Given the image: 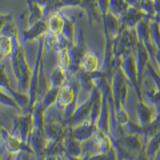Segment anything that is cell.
Wrapping results in <instances>:
<instances>
[{
  "label": "cell",
  "mask_w": 160,
  "mask_h": 160,
  "mask_svg": "<svg viewBox=\"0 0 160 160\" xmlns=\"http://www.w3.org/2000/svg\"><path fill=\"white\" fill-rule=\"evenodd\" d=\"M139 39L135 28H127L122 24L119 33L113 39V60L119 62L123 56L136 52Z\"/></svg>",
  "instance_id": "cell-1"
},
{
  "label": "cell",
  "mask_w": 160,
  "mask_h": 160,
  "mask_svg": "<svg viewBox=\"0 0 160 160\" xmlns=\"http://www.w3.org/2000/svg\"><path fill=\"white\" fill-rule=\"evenodd\" d=\"M44 52H46V42L44 38L39 39V48L36 52V59H35V64L32 67V75L31 80H29L28 86V98H29V107L28 112H32L35 104L39 100V86H40V73L44 67Z\"/></svg>",
  "instance_id": "cell-2"
},
{
  "label": "cell",
  "mask_w": 160,
  "mask_h": 160,
  "mask_svg": "<svg viewBox=\"0 0 160 160\" xmlns=\"http://www.w3.org/2000/svg\"><path fill=\"white\" fill-rule=\"evenodd\" d=\"M111 84H112V98H113V103H115V109H116V112H118L126 106L127 98H128V91H129V87H131L129 86V82L126 78V75L123 73L122 68H120V64L113 73Z\"/></svg>",
  "instance_id": "cell-3"
},
{
  "label": "cell",
  "mask_w": 160,
  "mask_h": 160,
  "mask_svg": "<svg viewBox=\"0 0 160 160\" xmlns=\"http://www.w3.org/2000/svg\"><path fill=\"white\" fill-rule=\"evenodd\" d=\"M0 89L8 93L9 96H12L16 103L19 104L22 112H28V107H29V98L27 92H22V91H16L11 84L8 75L6 72V66L3 63H0Z\"/></svg>",
  "instance_id": "cell-4"
},
{
  "label": "cell",
  "mask_w": 160,
  "mask_h": 160,
  "mask_svg": "<svg viewBox=\"0 0 160 160\" xmlns=\"http://www.w3.org/2000/svg\"><path fill=\"white\" fill-rule=\"evenodd\" d=\"M86 51V36H84L83 29H80L79 33L76 32V43L68 47L69 59H71V66H69V69L67 72L68 76H75L82 69V59Z\"/></svg>",
  "instance_id": "cell-5"
},
{
  "label": "cell",
  "mask_w": 160,
  "mask_h": 160,
  "mask_svg": "<svg viewBox=\"0 0 160 160\" xmlns=\"http://www.w3.org/2000/svg\"><path fill=\"white\" fill-rule=\"evenodd\" d=\"M120 68H122L123 73L126 75L127 80L129 82V86L133 88V91L136 92V96L139 99V102L143 100V89L139 84V79H138V67H136V58L135 53L132 55H127L120 59Z\"/></svg>",
  "instance_id": "cell-6"
},
{
  "label": "cell",
  "mask_w": 160,
  "mask_h": 160,
  "mask_svg": "<svg viewBox=\"0 0 160 160\" xmlns=\"http://www.w3.org/2000/svg\"><path fill=\"white\" fill-rule=\"evenodd\" d=\"M33 131V115L32 112H23L13 119L11 133L19 138L22 142L28 143L29 136Z\"/></svg>",
  "instance_id": "cell-7"
},
{
  "label": "cell",
  "mask_w": 160,
  "mask_h": 160,
  "mask_svg": "<svg viewBox=\"0 0 160 160\" xmlns=\"http://www.w3.org/2000/svg\"><path fill=\"white\" fill-rule=\"evenodd\" d=\"M99 89L95 88L93 91L91 92V95L84 100L83 103L78 104L76 109L72 115V118L69 119V122L67 124V127H75V126H79L84 122H88L89 120V113H91V108H92V104H93V100L96 98V93H98Z\"/></svg>",
  "instance_id": "cell-8"
},
{
  "label": "cell",
  "mask_w": 160,
  "mask_h": 160,
  "mask_svg": "<svg viewBox=\"0 0 160 160\" xmlns=\"http://www.w3.org/2000/svg\"><path fill=\"white\" fill-rule=\"evenodd\" d=\"M2 147H6L9 153H19V152H27L29 155H33V151L28 143L22 142L19 138L13 136L7 129L2 128Z\"/></svg>",
  "instance_id": "cell-9"
},
{
  "label": "cell",
  "mask_w": 160,
  "mask_h": 160,
  "mask_svg": "<svg viewBox=\"0 0 160 160\" xmlns=\"http://www.w3.org/2000/svg\"><path fill=\"white\" fill-rule=\"evenodd\" d=\"M66 126L63 123V119L56 118L55 115H46V124H44V133L48 139V142L53 140H63L64 132H66Z\"/></svg>",
  "instance_id": "cell-10"
},
{
  "label": "cell",
  "mask_w": 160,
  "mask_h": 160,
  "mask_svg": "<svg viewBox=\"0 0 160 160\" xmlns=\"http://www.w3.org/2000/svg\"><path fill=\"white\" fill-rule=\"evenodd\" d=\"M79 91H80V86L79 82L76 83H66L64 86L60 88L59 96L56 100V107L60 109H64L67 106L72 104L79 100Z\"/></svg>",
  "instance_id": "cell-11"
},
{
  "label": "cell",
  "mask_w": 160,
  "mask_h": 160,
  "mask_svg": "<svg viewBox=\"0 0 160 160\" xmlns=\"http://www.w3.org/2000/svg\"><path fill=\"white\" fill-rule=\"evenodd\" d=\"M63 144H64V153L63 155H68V156H72V158L83 159V143L72 135L71 127L66 128Z\"/></svg>",
  "instance_id": "cell-12"
},
{
  "label": "cell",
  "mask_w": 160,
  "mask_h": 160,
  "mask_svg": "<svg viewBox=\"0 0 160 160\" xmlns=\"http://www.w3.org/2000/svg\"><path fill=\"white\" fill-rule=\"evenodd\" d=\"M28 144L31 146L33 155H36L40 160H43L44 158H46V149H47V146H48V139L46 136V133H44V131L38 129V128H33L31 136H29Z\"/></svg>",
  "instance_id": "cell-13"
},
{
  "label": "cell",
  "mask_w": 160,
  "mask_h": 160,
  "mask_svg": "<svg viewBox=\"0 0 160 160\" xmlns=\"http://www.w3.org/2000/svg\"><path fill=\"white\" fill-rule=\"evenodd\" d=\"M47 33H48V22H47V19L44 18L42 20H39V22H36L33 26L28 27V29L23 31L20 40H22L23 44L26 42H35V40L44 38Z\"/></svg>",
  "instance_id": "cell-14"
},
{
  "label": "cell",
  "mask_w": 160,
  "mask_h": 160,
  "mask_svg": "<svg viewBox=\"0 0 160 160\" xmlns=\"http://www.w3.org/2000/svg\"><path fill=\"white\" fill-rule=\"evenodd\" d=\"M98 127L92 124L91 122H84L82 124H79V126H75V127H71V131H72V135L78 140H80L82 143L87 142V140L92 139L95 132H96Z\"/></svg>",
  "instance_id": "cell-15"
},
{
  "label": "cell",
  "mask_w": 160,
  "mask_h": 160,
  "mask_svg": "<svg viewBox=\"0 0 160 160\" xmlns=\"http://www.w3.org/2000/svg\"><path fill=\"white\" fill-rule=\"evenodd\" d=\"M115 140H118V142L122 144L123 147H126L127 149L129 151H133L139 153L142 149L144 148V143L142 140V136L140 135H128V133H124L122 136L119 138H112Z\"/></svg>",
  "instance_id": "cell-16"
},
{
  "label": "cell",
  "mask_w": 160,
  "mask_h": 160,
  "mask_svg": "<svg viewBox=\"0 0 160 160\" xmlns=\"http://www.w3.org/2000/svg\"><path fill=\"white\" fill-rule=\"evenodd\" d=\"M136 113H138V119H139V123L142 126H147L152 122L156 116V111L152 106L144 103V100L142 102H138V106H136Z\"/></svg>",
  "instance_id": "cell-17"
},
{
  "label": "cell",
  "mask_w": 160,
  "mask_h": 160,
  "mask_svg": "<svg viewBox=\"0 0 160 160\" xmlns=\"http://www.w3.org/2000/svg\"><path fill=\"white\" fill-rule=\"evenodd\" d=\"M27 6H28V18H27V24L28 27L33 26L36 22L44 19V8L40 3L35 2V0H27Z\"/></svg>",
  "instance_id": "cell-18"
},
{
  "label": "cell",
  "mask_w": 160,
  "mask_h": 160,
  "mask_svg": "<svg viewBox=\"0 0 160 160\" xmlns=\"http://www.w3.org/2000/svg\"><path fill=\"white\" fill-rule=\"evenodd\" d=\"M144 18H146V15L139 7H129L126 16L122 19V24L127 28H135Z\"/></svg>",
  "instance_id": "cell-19"
},
{
  "label": "cell",
  "mask_w": 160,
  "mask_h": 160,
  "mask_svg": "<svg viewBox=\"0 0 160 160\" xmlns=\"http://www.w3.org/2000/svg\"><path fill=\"white\" fill-rule=\"evenodd\" d=\"M78 82H79V86L80 89L87 93V96L91 95V92L96 88V84H95V79L92 76V72H87V71H83L80 69L79 73H78Z\"/></svg>",
  "instance_id": "cell-20"
},
{
  "label": "cell",
  "mask_w": 160,
  "mask_h": 160,
  "mask_svg": "<svg viewBox=\"0 0 160 160\" xmlns=\"http://www.w3.org/2000/svg\"><path fill=\"white\" fill-rule=\"evenodd\" d=\"M99 67H100V60L98 58V55L87 49L82 59V69L87 72H95V71H99Z\"/></svg>",
  "instance_id": "cell-21"
},
{
  "label": "cell",
  "mask_w": 160,
  "mask_h": 160,
  "mask_svg": "<svg viewBox=\"0 0 160 160\" xmlns=\"http://www.w3.org/2000/svg\"><path fill=\"white\" fill-rule=\"evenodd\" d=\"M48 22V32L49 33H55V35H60L63 31V26H64V15L62 12H55L51 16L47 19Z\"/></svg>",
  "instance_id": "cell-22"
},
{
  "label": "cell",
  "mask_w": 160,
  "mask_h": 160,
  "mask_svg": "<svg viewBox=\"0 0 160 160\" xmlns=\"http://www.w3.org/2000/svg\"><path fill=\"white\" fill-rule=\"evenodd\" d=\"M62 35L67 39V42L69 46H73L76 43V28H75V20L64 16V26H63V31Z\"/></svg>",
  "instance_id": "cell-23"
},
{
  "label": "cell",
  "mask_w": 160,
  "mask_h": 160,
  "mask_svg": "<svg viewBox=\"0 0 160 160\" xmlns=\"http://www.w3.org/2000/svg\"><path fill=\"white\" fill-rule=\"evenodd\" d=\"M67 76L68 73L63 67H55L49 75V87H63L67 82Z\"/></svg>",
  "instance_id": "cell-24"
},
{
  "label": "cell",
  "mask_w": 160,
  "mask_h": 160,
  "mask_svg": "<svg viewBox=\"0 0 160 160\" xmlns=\"http://www.w3.org/2000/svg\"><path fill=\"white\" fill-rule=\"evenodd\" d=\"M129 6L124 0H109V12L122 20L128 12Z\"/></svg>",
  "instance_id": "cell-25"
},
{
  "label": "cell",
  "mask_w": 160,
  "mask_h": 160,
  "mask_svg": "<svg viewBox=\"0 0 160 160\" xmlns=\"http://www.w3.org/2000/svg\"><path fill=\"white\" fill-rule=\"evenodd\" d=\"M60 88H62V87H49L48 91L44 93V96L42 98V103H43V106H44V108H46V109L51 108L53 104H56Z\"/></svg>",
  "instance_id": "cell-26"
},
{
  "label": "cell",
  "mask_w": 160,
  "mask_h": 160,
  "mask_svg": "<svg viewBox=\"0 0 160 160\" xmlns=\"http://www.w3.org/2000/svg\"><path fill=\"white\" fill-rule=\"evenodd\" d=\"M159 149H160V131L158 133H155L146 143V146H144V151L149 156V159L155 158V155L159 152Z\"/></svg>",
  "instance_id": "cell-27"
},
{
  "label": "cell",
  "mask_w": 160,
  "mask_h": 160,
  "mask_svg": "<svg viewBox=\"0 0 160 160\" xmlns=\"http://www.w3.org/2000/svg\"><path fill=\"white\" fill-rule=\"evenodd\" d=\"M13 51V38L0 33V52L6 56H11Z\"/></svg>",
  "instance_id": "cell-28"
},
{
  "label": "cell",
  "mask_w": 160,
  "mask_h": 160,
  "mask_svg": "<svg viewBox=\"0 0 160 160\" xmlns=\"http://www.w3.org/2000/svg\"><path fill=\"white\" fill-rule=\"evenodd\" d=\"M122 128H123V132L124 133H128V135H140V136L143 135V126L139 122L138 123L132 122L131 119H129Z\"/></svg>",
  "instance_id": "cell-29"
},
{
  "label": "cell",
  "mask_w": 160,
  "mask_h": 160,
  "mask_svg": "<svg viewBox=\"0 0 160 160\" xmlns=\"http://www.w3.org/2000/svg\"><path fill=\"white\" fill-rule=\"evenodd\" d=\"M0 104L4 107H9V108H13V109H18L19 112H22V109H20L19 104L16 103V100H15L12 96H9L8 93H6L4 91L0 89Z\"/></svg>",
  "instance_id": "cell-30"
},
{
  "label": "cell",
  "mask_w": 160,
  "mask_h": 160,
  "mask_svg": "<svg viewBox=\"0 0 160 160\" xmlns=\"http://www.w3.org/2000/svg\"><path fill=\"white\" fill-rule=\"evenodd\" d=\"M58 58H59V64L58 66L63 67L68 72L69 66H71V59H69V52L68 48H62L58 51Z\"/></svg>",
  "instance_id": "cell-31"
},
{
  "label": "cell",
  "mask_w": 160,
  "mask_h": 160,
  "mask_svg": "<svg viewBox=\"0 0 160 160\" xmlns=\"http://www.w3.org/2000/svg\"><path fill=\"white\" fill-rule=\"evenodd\" d=\"M60 2V8H82L83 9V0H59Z\"/></svg>",
  "instance_id": "cell-32"
},
{
  "label": "cell",
  "mask_w": 160,
  "mask_h": 160,
  "mask_svg": "<svg viewBox=\"0 0 160 160\" xmlns=\"http://www.w3.org/2000/svg\"><path fill=\"white\" fill-rule=\"evenodd\" d=\"M12 19H13L12 13H0V31H2V28L6 26L8 22H11Z\"/></svg>",
  "instance_id": "cell-33"
},
{
  "label": "cell",
  "mask_w": 160,
  "mask_h": 160,
  "mask_svg": "<svg viewBox=\"0 0 160 160\" xmlns=\"http://www.w3.org/2000/svg\"><path fill=\"white\" fill-rule=\"evenodd\" d=\"M124 2H127L129 7H140L139 0H124Z\"/></svg>",
  "instance_id": "cell-34"
},
{
  "label": "cell",
  "mask_w": 160,
  "mask_h": 160,
  "mask_svg": "<svg viewBox=\"0 0 160 160\" xmlns=\"http://www.w3.org/2000/svg\"><path fill=\"white\" fill-rule=\"evenodd\" d=\"M13 160H23V152H19V153H16V158H15Z\"/></svg>",
  "instance_id": "cell-35"
},
{
  "label": "cell",
  "mask_w": 160,
  "mask_h": 160,
  "mask_svg": "<svg viewBox=\"0 0 160 160\" xmlns=\"http://www.w3.org/2000/svg\"><path fill=\"white\" fill-rule=\"evenodd\" d=\"M43 160H58V156H46Z\"/></svg>",
  "instance_id": "cell-36"
},
{
  "label": "cell",
  "mask_w": 160,
  "mask_h": 160,
  "mask_svg": "<svg viewBox=\"0 0 160 160\" xmlns=\"http://www.w3.org/2000/svg\"><path fill=\"white\" fill-rule=\"evenodd\" d=\"M151 160H160V149H159V152L155 155V158H152Z\"/></svg>",
  "instance_id": "cell-37"
},
{
  "label": "cell",
  "mask_w": 160,
  "mask_h": 160,
  "mask_svg": "<svg viewBox=\"0 0 160 160\" xmlns=\"http://www.w3.org/2000/svg\"><path fill=\"white\" fill-rule=\"evenodd\" d=\"M140 3H147V2H152V0H139Z\"/></svg>",
  "instance_id": "cell-38"
},
{
  "label": "cell",
  "mask_w": 160,
  "mask_h": 160,
  "mask_svg": "<svg viewBox=\"0 0 160 160\" xmlns=\"http://www.w3.org/2000/svg\"><path fill=\"white\" fill-rule=\"evenodd\" d=\"M3 59H4V55H3L2 52H0V60H3Z\"/></svg>",
  "instance_id": "cell-39"
},
{
  "label": "cell",
  "mask_w": 160,
  "mask_h": 160,
  "mask_svg": "<svg viewBox=\"0 0 160 160\" xmlns=\"http://www.w3.org/2000/svg\"><path fill=\"white\" fill-rule=\"evenodd\" d=\"M58 160H64V159H63V156H58Z\"/></svg>",
  "instance_id": "cell-40"
},
{
  "label": "cell",
  "mask_w": 160,
  "mask_h": 160,
  "mask_svg": "<svg viewBox=\"0 0 160 160\" xmlns=\"http://www.w3.org/2000/svg\"><path fill=\"white\" fill-rule=\"evenodd\" d=\"M35 2H39V0H35Z\"/></svg>",
  "instance_id": "cell-41"
}]
</instances>
